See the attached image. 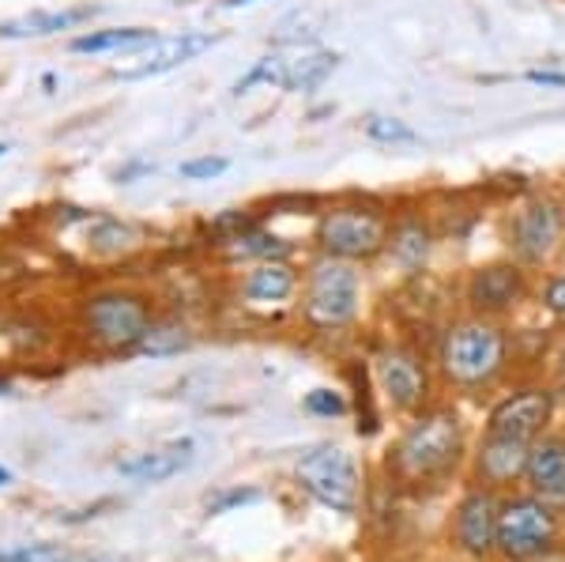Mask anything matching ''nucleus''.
Segmentation results:
<instances>
[{"instance_id":"nucleus-25","label":"nucleus","mask_w":565,"mask_h":562,"mask_svg":"<svg viewBox=\"0 0 565 562\" xmlns=\"http://www.w3.org/2000/svg\"><path fill=\"white\" fill-rule=\"evenodd\" d=\"M535 295H540V306L546 314L565 321V268L546 272L540 279V287H535Z\"/></svg>"},{"instance_id":"nucleus-36","label":"nucleus","mask_w":565,"mask_h":562,"mask_svg":"<svg viewBox=\"0 0 565 562\" xmlns=\"http://www.w3.org/2000/svg\"><path fill=\"white\" fill-rule=\"evenodd\" d=\"M4 151H8V144H0V156H4Z\"/></svg>"},{"instance_id":"nucleus-12","label":"nucleus","mask_w":565,"mask_h":562,"mask_svg":"<svg viewBox=\"0 0 565 562\" xmlns=\"http://www.w3.org/2000/svg\"><path fill=\"white\" fill-rule=\"evenodd\" d=\"M87 329L106 348H136L151 329L148 306L132 295H98L87 306Z\"/></svg>"},{"instance_id":"nucleus-13","label":"nucleus","mask_w":565,"mask_h":562,"mask_svg":"<svg viewBox=\"0 0 565 562\" xmlns=\"http://www.w3.org/2000/svg\"><path fill=\"white\" fill-rule=\"evenodd\" d=\"M452 537H457V548L468 551L471 559L494 555V543H498V498H494V491L479 487V491L460 498L457 521H452Z\"/></svg>"},{"instance_id":"nucleus-17","label":"nucleus","mask_w":565,"mask_h":562,"mask_svg":"<svg viewBox=\"0 0 565 562\" xmlns=\"http://www.w3.org/2000/svg\"><path fill=\"white\" fill-rule=\"evenodd\" d=\"M193 465V442H174L162 449H136L117 457V473L136 484H167Z\"/></svg>"},{"instance_id":"nucleus-11","label":"nucleus","mask_w":565,"mask_h":562,"mask_svg":"<svg viewBox=\"0 0 565 562\" xmlns=\"http://www.w3.org/2000/svg\"><path fill=\"white\" fill-rule=\"evenodd\" d=\"M215 45V34H196V31H181V34H154L148 45L132 50L129 61L114 68L117 79H148V76H162L170 68H181L185 61L200 57L204 50Z\"/></svg>"},{"instance_id":"nucleus-5","label":"nucleus","mask_w":565,"mask_h":562,"mask_svg":"<svg viewBox=\"0 0 565 562\" xmlns=\"http://www.w3.org/2000/svg\"><path fill=\"white\" fill-rule=\"evenodd\" d=\"M359 298H362L359 268L351 261L324 257L309 268L302 314L313 329H343L359 314Z\"/></svg>"},{"instance_id":"nucleus-9","label":"nucleus","mask_w":565,"mask_h":562,"mask_svg":"<svg viewBox=\"0 0 565 562\" xmlns=\"http://www.w3.org/2000/svg\"><path fill=\"white\" fill-rule=\"evenodd\" d=\"M554 389L551 385H527L516 393L501 396L487 415V434H505V438L535 442L554 420Z\"/></svg>"},{"instance_id":"nucleus-1","label":"nucleus","mask_w":565,"mask_h":562,"mask_svg":"<svg viewBox=\"0 0 565 562\" xmlns=\"http://www.w3.org/2000/svg\"><path fill=\"white\" fill-rule=\"evenodd\" d=\"M441 374L457 389H487L501 378L509 362V332L501 321L476 317L457 321L441 340Z\"/></svg>"},{"instance_id":"nucleus-37","label":"nucleus","mask_w":565,"mask_h":562,"mask_svg":"<svg viewBox=\"0 0 565 562\" xmlns=\"http://www.w3.org/2000/svg\"><path fill=\"white\" fill-rule=\"evenodd\" d=\"M0 393H4V385H0Z\"/></svg>"},{"instance_id":"nucleus-15","label":"nucleus","mask_w":565,"mask_h":562,"mask_svg":"<svg viewBox=\"0 0 565 562\" xmlns=\"http://www.w3.org/2000/svg\"><path fill=\"white\" fill-rule=\"evenodd\" d=\"M524 484L527 495L543 498L551 506H565V434L543 431L527 446Z\"/></svg>"},{"instance_id":"nucleus-19","label":"nucleus","mask_w":565,"mask_h":562,"mask_svg":"<svg viewBox=\"0 0 565 562\" xmlns=\"http://www.w3.org/2000/svg\"><path fill=\"white\" fill-rule=\"evenodd\" d=\"M95 8H68V12H31L15 15V20L0 23V39H45V34H57L65 26H76L90 20Z\"/></svg>"},{"instance_id":"nucleus-3","label":"nucleus","mask_w":565,"mask_h":562,"mask_svg":"<svg viewBox=\"0 0 565 562\" xmlns=\"http://www.w3.org/2000/svg\"><path fill=\"white\" fill-rule=\"evenodd\" d=\"M463 453V423L457 412L441 407V412L418 415L404 438L396 442V468L412 479H434L457 468Z\"/></svg>"},{"instance_id":"nucleus-4","label":"nucleus","mask_w":565,"mask_h":562,"mask_svg":"<svg viewBox=\"0 0 565 562\" xmlns=\"http://www.w3.org/2000/svg\"><path fill=\"white\" fill-rule=\"evenodd\" d=\"M558 543V513L535 495H516L498 502V543L494 551L509 562H532Z\"/></svg>"},{"instance_id":"nucleus-30","label":"nucleus","mask_w":565,"mask_h":562,"mask_svg":"<svg viewBox=\"0 0 565 562\" xmlns=\"http://www.w3.org/2000/svg\"><path fill=\"white\" fill-rule=\"evenodd\" d=\"M226 167H231V162H226V159H218V156L193 159V162H185V167H181V178H189V181H212V178L223 174Z\"/></svg>"},{"instance_id":"nucleus-35","label":"nucleus","mask_w":565,"mask_h":562,"mask_svg":"<svg viewBox=\"0 0 565 562\" xmlns=\"http://www.w3.org/2000/svg\"><path fill=\"white\" fill-rule=\"evenodd\" d=\"M226 4H253V0H226Z\"/></svg>"},{"instance_id":"nucleus-10","label":"nucleus","mask_w":565,"mask_h":562,"mask_svg":"<svg viewBox=\"0 0 565 562\" xmlns=\"http://www.w3.org/2000/svg\"><path fill=\"white\" fill-rule=\"evenodd\" d=\"M335 68V53H324V50H287V53H271L253 65L249 76L238 84V95L245 87L253 84H271V87H282V91H309L317 87L328 72Z\"/></svg>"},{"instance_id":"nucleus-34","label":"nucleus","mask_w":565,"mask_h":562,"mask_svg":"<svg viewBox=\"0 0 565 562\" xmlns=\"http://www.w3.org/2000/svg\"><path fill=\"white\" fill-rule=\"evenodd\" d=\"M558 268H565V242H562V253H558Z\"/></svg>"},{"instance_id":"nucleus-29","label":"nucleus","mask_w":565,"mask_h":562,"mask_svg":"<svg viewBox=\"0 0 565 562\" xmlns=\"http://www.w3.org/2000/svg\"><path fill=\"white\" fill-rule=\"evenodd\" d=\"M140 343H143V351H151V356H167V351L185 348V337H181L178 329H148V337Z\"/></svg>"},{"instance_id":"nucleus-18","label":"nucleus","mask_w":565,"mask_h":562,"mask_svg":"<svg viewBox=\"0 0 565 562\" xmlns=\"http://www.w3.org/2000/svg\"><path fill=\"white\" fill-rule=\"evenodd\" d=\"M298 287V272L287 265V261H260L257 268L245 276L242 295L249 303H282L290 298V291Z\"/></svg>"},{"instance_id":"nucleus-26","label":"nucleus","mask_w":565,"mask_h":562,"mask_svg":"<svg viewBox=\"0 0 565 562\" xmlns=\"http://www.w3.org/2000/svg\"><path fill=\"white\" fill-rule=\"evenodd\" d=\"M306 412H313V415H343V412H348V401H343L335 389H313V393H306Z\"/></svg>"},{"instance_id":"nucleus-28","label":"nucleus","mask_w":565,"mask_h":562,"mask_svg":"<svg viewBox=\"0 0 565 562\" xmlns=\"http://www.w3.org/2000/svg\"><path fill=\"white\" fill-rule=\"evenodd\" d=\"M253 502H260V491H253V487H234V491L212 498L207 513H231V510H238V506H253Z\"/></svg>"},{"instance_id":"nucleus-27","label":"nucleus","mask_w":565,"mask_h":562,"mask_svg":"<svg viewBox=\"0 0 565 562\" xmlns=\"http://www.w3.org/2000/svg\"><path fill=\"white\" fill-rule=\"evenodd\" d=\"M132 238H136V231H129V226L103 223L90 242H95V250H125V246H132Z\"/></svg>"},{"instance_id":"nucleus-31","label":"nucleus","mask_w":565,"mask_h":562,"mask_svg":"<svg viewBox=\"0 0 565 562\" xmlns=\"http://www.w3.org/2000/svg\"><path fill=\"white\" fill-rule=\"evenodd\" d=\"M527 84H540V87H565V72H527Z\"/></svg>"},{"instance_id":"nucleus-33","label":"nucleus","mask_w":565,"mask_h":562,"mask_svg":"<svg viewBox=\"0 0 565 562\" xmlns=\"http://www.w3.org/2000/svg\"><path fill=\"white\" fill-rule=\"evenodd\" d=\"M4 484H12V473H8V468L0 465V487H4Z\"/></svg>"},{"instance_id":"nucleus-7","label":"nucleus","mask_w":565,"mask_h":562,"mask_svg":"<svg viewBox=\"0 0 565 562\" xmlns=\"http://www.w3.org/2000/svg\"><path fill=\"white\" fill-rule=\"evenodd\" d=\"M298 484L306 495H313L317 502L328 506L335 513H354L362 498L359 484V468H354L351 453H343L340 446H313L298 457L295 468Z\"/></svg>"},{"instance_id":"nucleus-21","label":"nucleus","mask_w":565,"mask_h":562,"mask_svg":"<svg viewBox=\"0 0 565 562\" xmlns=\"http://www.w3.org/2000/svg\"><path fill=\"white\" fill-rule=\"evenodd\" d=\"M430 231H426L423 223H404L396 234L388 238V250H392V257L399 261L404 268H418L426 257H430Z\"/></svg>"},{"instance_id":"nucleus-2","label":"nucleus","mask_w":565,"mask_h":562,"mask_svg":"<svg viewBox=\"0 0 565 562\" xmlns=\"http://www.w3.org/2000/svg\"><path fill=\"white\" fill-rule=\"evenodd\" d=\"M501 242H505L509 257L527 272L558 265V253L565 242V201L554 193L527 197V201H521L505 215Z\"/></svg>"},{"instance_id":"nucleus-20","label":"nucleus","mask_w":565,"mask_h":562,"mask_svg":"<svg viewBox=\"0 0 565 562\" xmlns=\"http://www.w3.org/2000/svg\"><path fill=\"white\" fill-rule=\"evenodd\" d=\"M154 39V31L143 26H114V31H90L84 39L72 42V53H125V50H140Z\"/></svg>"},{"instance_id":"nucleus-32","label":"nucleus","mask_w":565,"mask_h":562,"mask_svg":"<svg viewBox=\"0 0 565 562\" xmlns=\"http://www.w3.org/2000/svg\"><path fill=\"white\" fill-rule=\"evenodd\" d=\"M554 396H565V343H562V348H558V356H554Z\"/></svg>"},{"instance_id":"nucleus-8","label":"nucleus","mask_w":565,"mask_h":562,"mask_svg":"<svg viewBox=\"0 0 565 562\" xmlns=\"http://www.w3.org/2000/svg\"><path fill=\"white\" fill-rule=\"evenodd\" d=\"M317 242L328 257L370 261L388 246V223L370 208H335L317 223Z\"/></svg>"},{"instance_id":"nucleus-23","label":"nucleus","mask_w":565,"mask_h":562,"mask_svg":"<svg viewBox=\"0 0 565 562\" xmlns=\"http://www.w3.org/2000/svg\"><path fill=\"white\" fill-rule=\"evenodd\" d=\"M0 562H72L61 543H15L0 551Z\"/></svg>"},{"instance_id":"nucleus-22","label":"nucleus","mask_w":565,"mask_h":562,"mask_svg":"<svg viewBox=\"0 0 565 562\" xmlns=\"http://www.w3.org/2000/svg\"><path fill=\"white\" fill-rule=\"evenodd\" d=\"M231 253L234 257H260V261H282L287 253V242L276 238V234H260V231H249V234H234L231 238Z\"/></svg>"},{"instance_id":"nucleus-24","label":"nucleus","mask_w":565,"mask_h":562,"mask_svg":"<svg viewBox=\"0 0 565 562\" xmlns=\"http://www.w3.org/2000/svg\"><path fill=\"white\" fill-rule=\"evenodd\" d=\"M362 129H366L370 140H377V144H415V129L399 121V117L373 114V117H366V125H362Z\"/></svg>"},{"instance_id":"nucleus-16","label":"nucleus","mask_w":565,"mask_h":562,"mask_svg":"<svg viewBox=\"0 0 565 562\" xmlns=\"http://www.w3.org/2000/svg\"><path fill=\"white\" fill-rule=\"evenodd\" d=\"M527 446L532 442L521 438H505V434H487L482 431V442L476 449V476L487 491L494 487H509L516 479H524V465H527Z\"/></svg>"},{"instance_id":"nucleus-6","label":"nucleus","mask_w":565,"mask_h":562,"mask_svg":"<svg viewBox=\"0 0 565 562\" xmlns=\"http://www.w3.org/2000/svg\"><path fill=\"white\" fill-rule=\"evenodd\" d=\"M532 295H535L532 272L516 265L513 257L482 261V265L468 272V284H463V298H468L471 314L490 317V321H505Z\"/></svg>"},{"instance_id":"nucleus-14","label":"nucleus","mask_w":565,"mask_h":562,"mask_svg":"<svg viewBox=\"0 0 565 562\" xmlns=\"http://www.w3.org/2000/svg\"><path fill=\"white\" fill-rule=\"evenodd\" d=\"M377 382H381L385 401L396 407V412H418V407L426 404V393H430L426 367L412 351H399V348H392L377 359Z\"/></svg>"}]
</instances>
